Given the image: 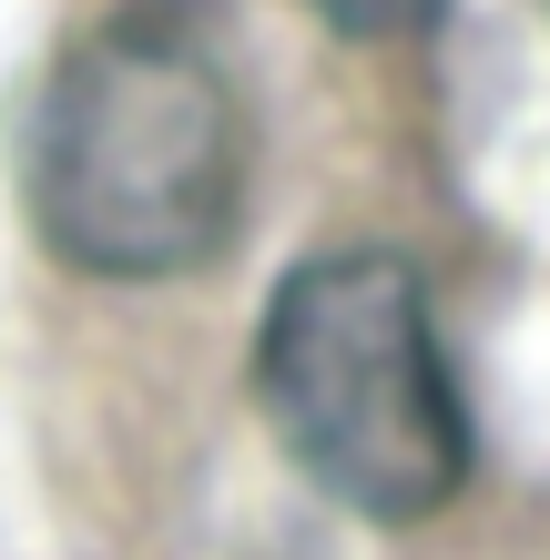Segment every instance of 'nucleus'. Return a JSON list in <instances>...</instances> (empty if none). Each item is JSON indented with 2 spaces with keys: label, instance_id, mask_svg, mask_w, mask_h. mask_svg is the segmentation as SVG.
<instances>
[{
  "label": "nucleus",
  "instance_id": "obj_2",
  "mask_svg": "<svg viewBox=\"0 0 550 560\" xmlns=\"http://www.w3.org/2000/svg\"><path fill=\"white\" fill-rule=\"evenodd\" d=\"M255 387L285 458L358 520H429L469 479V408L429 285L398 255H316L276 285Z\"/></svg>",
  "mask_w": 550,
  "mask_h": 560
},
{
  "label": "nucleus",
  "instance_id": "obj_3",
  "mask_svg": "<svg viewBox=\"0 0 550 560\" xmlns=\"http://www.w3.org/2000/svg\"><path fill=\"white\" fill-rule=\"evenodd\" d=\"M337 31H358V42H398V31H429L438 0H316Z\"/></svg>",
  "mask_w": 550,
  "mask_h": 560
},
{
  "label": "nucleus",
  "instance_id": "obj_1",
  "mask_svg": "<svg viewBox=\"0 0 550 560\" xmlns=\"http://www.w3.org/2000/svg\"><path fill=\"white\" fill-rule=\"evenodd\" d=\"M245 103L174 21H113L72 42L31 122V214L82 276L153 285L224 255L245 214Z\"/></svg>",
  "mask_w": 550,
  "mask_h": 560
}]
</instances>
